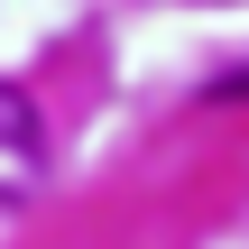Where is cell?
<instances>
[{
	"label": "cell",
	"instance_id": "obj_2",
	"mask_svg": "<svg viewBox=\"0 0 249 249\" xmlns=\"http://www.w3.org/2000/svg\"><path fill=\"white\" fill-rule=\"evenodd\" d=\"M222 92H231V102H240V92H249V65H240V74H222Z\"/></svg>",
	"mask_w": 249,
	"mask_h": 249
},
{
	"label": "cell",
	"instance_id": "obj_1",
	"mask_svg": "<svg viewBox=\"0 0 249 249\" xmlns=\"http://www.w3.org/2000/svg\"><path fill=\"white\" fill-rule=\"evenodd\" d=\"M46 176V129H37V102L18 83H0V203H28Z\"/></svg>",
	"mask_w": 249,
	"mask_h": 249
}]
</instances>
